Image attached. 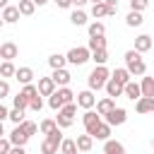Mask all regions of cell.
Returning a JSON list of instances; mask_svg holds the SVG:
<instances>
[{
	"label": "cell",
	"instance_id": "cell-1",
	"mask_svg": "<svg viewBox=\"0 0 154 154\" xmlns=\"http://www.w3.org/2000/svg\"><path fill=\"white\" fill-rule=\"evenodd\" d=\"M125 67L130 70L132 77H144V72H147V63L142 60V53L135 48L125 51Z\"/></svg>",
	"mask_w": 154,
	"mask_h": 154
},
{
	"label": "cell",
	"instance_id": "cell-2",
	"mask_svg": "<svg viewBox=\"0 0 154 154\" xmlns=\"http://www.w3.org/2000/svg\"><path fill=\"white\" fill-rule=\"evenodd\" d=\"M108 79H111V72H108V67H106V65H96V67L89 72V77H87V84H89V89H91V91H99V89H106Z\"/></svg>",
	"mask_w": 154,
	"mask_h": 154
},
{
	"label": "cell",
	"instance_id": "cell-3",
	"mask_svg": "<svg viewBox=\"0 0 154 154\" xmlns=\"http://www.w3.org/2000/svg\"><path fill=\"white\" fill-rule=\"evenodd\" d=\"M63 128H55L51 135H46V140L41 142V154H58L60 144H63Z\"/></svg>",
	"mask_w": 154,
	"mask_h": 154
},
{
	"label": "cell",
	"instance_id": "cell-4",
	"mask_svg": "<svg viewBox=\"0 0 154 154\" xmlns=\"http://www.w3.org/2000/svg\"><path fill=\"white\" fill-rule=\"evenodd\" d=\"M87 60H91L89 46H75V48L67 51V63H70V65H84Z\"/></svg>",
	"mask_w": 154,
	"mask_h": 154
},
{
	"label": "cell",
	"instance_id": "cell-5",
	"mask_svg": "<svg viewBox=\"0 0 154 154\" xmlns=\"http://www.w3.org/2000/svg\"><path fill=\"white\" fill-rule=\"evenodd\" d=\"M75 113H77V103L72 101V103H65L60 111H58V116H55V120H58V125L65 130V128H70L72 123H75Z\"/></svg>",
	"mask_w": 154,
	"mask_h": 154
},
{
	"label": "cell",
	"instance_id": "cell-6",
	"mask_svg": "<svg viewBox=\"0 0 154 154\" xmlns=\"http://www.w3.org/2000/svg\"><path fill=\"white\" fill-rule=\"evenodd\" d=\"M101 118H103V116H101L99 111H91V108H89V111H84V116H82V123H84V130H87L89 135H94V132H96V128H99V125L103 123Z\"/></svg>",
	"mask_w": 154,
	"mask_h": 154
},
{
	"label": "cell",
	"instance_id": "cell-7",
	"mask_svg": "<svg viewBox=\"0 0 154 154\" xmlns=\"http://www.w3.org/2000/svg\"><path fill=\"white\" fill-rule=\"evenodd\" d=\"M77 106H79V108H84V111L94 108V106H96V96H94V91H91V89L79 91V94H77Z\"/></svg>",
	"mask_w": 154,
	"mask_h": 154
},
{
	"label": "cell",
	"instance_id": "cell-8",
	"mask_svg": "<svg viewBox=\"0 0 154 154\" xmlns=\"http://www.w3.org/2000/svg\"><path fill=\"white\" fill-rule=\"evenodd\" d=\"M103 120H106L108 125H123V123L128 120V111H125V108H118V106H116V108H113V111H111L108 116H103Z\"/></svg>",
	"mask_w": 154,
	"mask_h": 154
},
{
	"label": "cell",
	"instance_id": "cell-9",
	"mask_svg": "<svg viewBox=\"0 0 154 154\" xmlns=\"http://www.w3.org/2000/svg\"><path fill=\"white\" fill-rule=\"evenodd\" d=\"M7 137L12 140V144H19V147H24V144L29 142V137H31V135H29V132H26L22 125H14V130H12Z\"/></svg>",
	"mask_w": 154,
	"mask_h": 154
},
{
	"label": "cell",
	"instance_id": "cell-10",
	"mask_svg": "<svg viewBox=\"0 0 154 154\" xmlns=\"http://www.w3.org/2000/svg\"><path fill=\"white\" fill-rule=\"evenodd\" d=\"M135 111H137L140 116L154 113V96H142V99H137V101H135Z\"/></svg>",
	"mask_w": 154,
	"mask_h": 154
},
{
	"label": "cell",
	"instance_id": "cell-11",
	"mask_svg": "<svg viewBox=\"0 0 154 154\" xmlns=\"http://www.w3.org/2000/svg\"><path fill=\"white\" fill-rule=\"evenodd\" d=\"M19 55V48H17V43H12V41H5L2 46H0V58L2 60H14Z\"/></svg>",
	"mask_w": 154,
	"mask_h": 154
},
{
	"label": "cell",
	"instance_id": "cell-12",
	"mask_svg": "<svg viewBox=\"0 0 154 154\" xmlns=\"http://www.w3.org/2000/svg\"><path fill=\"white\" fill-rule=\"evenodd\" d=\"M55 79L53 77H38V91H41V96H51V94H55Z\"/></svg>",
	"mask_w": 154,
	"mask_h": 154
},
{
	"label": "cell",
	"instance_id": "cell-13",
	"mask_svg": "<svg viewBox=\"0 0 154 154\" xmlns=\"http://www.w3.org/2000/svg\"><path fill=\"white\" fill-rule=\"evenodd\" d=\"M19 7L17 5H7V7H2V22L5 24H14V22H19Z\"/></svg>",
	"mask_w": 154,
	"mask_h": 154
},
{
	"label": "cell",
	"instance_id": "cell-14",
	"mask_svg": "<svg viewBox=\"0 0 154 154\" xmlns=\"http://www.w3.org/2000/svg\"><path fill=\"white\" fill-rule=\"evenodd\" d=\"M113 108H116V99H113V96H103V99L96 101V111H99L101 116H108Z\"/></svg>",
	"mask_w": 154,
	"mask_h": 154
},
{
	"label": "cell",
	"instance_id": "cell-15",
	"mask_svg": "<svg viewBox=\"0 0 154 154\" xmlns=\"http://www.w3.org/2000/svg\"><path fill=\"white\" fill-rule=\"evenodd\" d=\"M103 154H125V144L118 140H106L103 142Z\"/></svg>",
	"mask_w": 154,
	"mask_h": 154
},
{
	"label": "cell",
	"instance_id": "cell-16",
	"mask_svg": "<svg viewBox=\"0 0 154 154\" xmlns=\"http://www.w3.org/2000/svg\"><path fill=\"white\" fill-rule=\"evenodd\" d=\"M53 79H55V84L58 87H67L70 84V79H72V75L65 70V67H60V70H53V75H51Z\"/></svg>",
	"mask_w": 154,
	"mask_h": 154
},
{
	"label": "cell",
	"instance_id": "cell-17",
	"mask_svg": "<svg viewBox=\"0 0 154 154\" xmlns=\"http://www.w3.org/2000/svg\"><path fill=\"white\" fill-rule=\"evenodd\" d=\"M149 48H152V36H149V34H140V36L135 38V51L147 53Z\"/></svg>",
	"mask_w": 154,
	"mask_h": 154
},
{
	"label": "cell",
	"instance_id": "cell-18",
	"mask_svg": "<svg viewBox=\"0 0 154 154\" xmlns=\"http://www.w3.org/2000/svg\"><path fill=\"white\" fill-rule=\"evenodd\" d=\"M14 79H17L19 84H31V79H34V70H31V67H17Z\"/></svg>",
	"mask_w": 154,
	"mask_h": 154
},
{
	"label": "cell",
	"instance_id": "cell-19",
	"mask_svg": "<svg viewBox=\"0 0 154 154\" xmlns=\"http://www.w3.org/2000/svg\"><path fill=\"white\" fill-rule=\"evenodd\" d=\"M106 94H108V96H113V99H116V96H123V94H125V87L111 77V79H108V84H106Z\"/></svg>",
	"mask_w": 154,
	"mask_h": 154
},
{
	"label": "cell",
	"instance_id": "cell-20",
	"mask_svg": "<svg viewBox=\"0 0 154 154\" xmlns=\"http://www.w3.org/2000/svg\"><path fill=\"white\" fill-rule=\"evenodd\" d=\"M125 96H128V99H132V101L142 99V87H140L137 82H132V79H130V82L125 84Z\"/></svg>",
	"mask_w": 154,
	"mask_h": 154
},
{
	"label": "cell",
	"instance_id": "cell-21",
	"mask_svg": "<svg viewBox=\"0 0 154 154\" xmlns=\"http://www.w3.org/2000/svg\"><path fill=\"white\" fill-rule=\"evenodd\" d=\"M94 147V135L84 132V135H77V149L79 152H89Z\"/></svg>",
	"mask_w": 154,
	"mask_h": 154
},
{
	"label": "cell",
	"instance_id": "cell-22",
	"mask_svg": "<svg viewBox=\"0 0 154 154\" xmlns=\"http://www.w3.org/2000/svg\"><path fill=\"white\" fill-rule=\"evenodd\" d=\"M111 77H113V79H116V82H120V84H123V87H125V84H128V82H130V77H132V75H130V70H128V67H116V70H113V75H111Z\"/></svg>",
	"mask_w": 154,
	"mask_h": 154
},
{
	"label": "cell",
	"instance_id": "cell-23",
	"mask_svg": "<svg viewBox=\"0 0 154 154\" xmlns=\"http://www.w3.org/2000/svg\"><path fill=\"white\" fill-rule=\"evenodd\" d=\"M48 65H51L53 70H60V67H65V65H67V55L53 53V55H48Z\"/></svg>",
	"mask_w": 154,
	"mask_h": 154
},
{
	"label": "cell",
	"instance_id": "cell-24",
	"mask_svg": "<svg viewBox=\"0 0 154 154\" xmlns=\"http://www.w3.org/2000/svg\"><path fill=\"white\" fill-rule=\"evenodd\" d=\"M19 12H22V17H31L34 12H36V2L34 0H19Z\"/></svg>",
	"mask_w": 154,
	"mask_h": 154
},
{
	"label": "cell",
	"instance_id": "cell-25",
	"mask_svg": "<svg viewBox=\"0 0 154 154\" xmlns=\"http://www.w3.org/2000/svg\"><path fill=\"white\" fill-rule=\"evenodd\" d=\"M38 128H41V132H43V135H51V132H53L55 128H60V125H58V120H55V118H43V120L38 123Z\"/></svg>",
	"mask_w": 154,
	"mask_h": 154
},
{
	"label": "cell",
	"instance_id": "cell-26",
	"mask_svg": "<svg viewBox=\"0 0 154 154\" xmlns=\"http://www.w3.org/2000/svg\"><path fill=\"white\" fill-rule=\"evenodd\" d=\"M111 128H113V125H108V123L103 120V123L96 128V132H94V140H103V142H106V140L111 137Z\"/></svg>",
	"mask_w": 154,
	"mask_h": 154
},
{
	"label": "cell",
	"instance_id": "cell-27",
	"mask_svg": "<svg viewBox=\"0 0 154 154\" xmlns=\"http://www.w3.org/2000/svg\"><path fill=\"white\" fill-rule=\"evenodd\" d=\"M140 87H142V96H154V75L152 77H142Z\"/></svg>",
	"mask_w": 154,
	"mask_h": 154
},
{
	"label": "cell",
	"instance_id": "cell-28",
	"mask_svg": "<svg viewBox=\"0 0 154 154\" xmlns=\"http://www.w3.org/2000/svg\"><path fill=\"white\" fill-rule=\"evenodd\" d=\"M142 12H135V10H130L128 12V17H125V24L128 26H142Z\"/></svg>",
	"mask_w": 154,
	"mask_h": 154
},
{
	"label": "cell",
	"instance_id": "cell-29",
	"mask_svg": "<svg viewBox=\"0 0 154 154\" xmlns=\"http://www.w3.org/2000/svg\"><path fill=\"white\" fill-rule=\"evenodd\" d=\"M0 75H2V79H7V77H14V75H17V67L12 65V60H2V65H0Z\"/></svg>",
	"mask_w": 154,
	"mask_h": 154
},
{
	"label": "cell",
	"instance_id": "cell-30",
	"mask_svg": "<svg viewBox=\"0 0 154 154\" xmlns=\"http://www.w3.org/2000/svg\"><path fill=\"white\" fill-rule=\"evenodd\" d=\"M91 17H96V19L108 17V7H106V2H94V5H91Z\"/></svg>",
	"mask_w": 154,
	"mask_h": 154
},
{
	"label": "cell",
	"instance_id": "cell-31",
	"mask_svg": "<svg viewBox=\"0 0 154 154\" xmlns=\"http://www.w3.org/2000/svg\"><path fill=\"white\" fill-rule=\"evenodd\" d=\"M70 22H72L75 26H84V24H87V12H82V10L77 7V10L70 14Z\"/></svg>",
	"mask_w": 154,
	"mask_h": 154
},
{
	"label": "cell",
	"instance_id": "cell-32",
	"mask_svg": "<svg viewBox=\"0 0 154 154\" xmlns=\"http://www.w3.org/2000/svg\"><path fill=\"white\" fill-rule=\"evenodd\" d=\"M87 29H89V36H103V34H106V24H103V22H99V19H96V22H91Z\"/></svg>",
	"mask_w": 154,
	"mask_h": 154
},
{
	"label": "cell",
	"instance_id": "cell-33",
	"mask_svg": "<svg viewBox=\"0 0 154 154\" xmlns=\"http://www.w3.org/2000/svg\"><path fill=\"white\" fill-rule=\"evenodd\" d=\"M77 140H63L60 144V154H77Z\"/></svg>",
	"mask_w": 154,
	"mask_h": 154
},
{
	"label": "cell",
	"instance_id": "cell-34",
	"mask_svg": "<svg viewBox=\"0 0 154 154\" xmlns=\"http://www.w3.org/2000/svg\"><path fill=\"white\" fill-rule=\"evenodd\" d=\"M48 106H51L53 111H60V108L65 106V101H63V96L58 94V89H55V94H51V96H48Z\"/></svg>",
	"mask_w": 154,
	"mask_h": 154
},
{
	"label": "cell",
	"instance_id": "cell-35",
	"mask_svg": "<svg viewBox=\"0 0 154 154\" xmlns=\"http://www.w3.org/2000/svg\"><path fill=\"white\" fill-rule=\"evenodd\" d=\"M89 51H99V48H106V38L103 36H89Z\"/></svg>",
	"mask_w": 154,
	"mask_h": 154
},
{
	"label": "cell",
	"instance_id": "cell-36",
	"mask_svg": "<svg viewBox=\"0 0 154 154\" xmlns=\"http://www.w3.org/2000/svg\"><path fill=\"white\" fill-rule=\"evenodd\" d=\"M91 60H94L96 65H106V60H108V53H106V48L91 51Z\"/></svg>",
	"mask_w": 154,
	"mask_h": 154
},
{
	"label": "cell",
	"instance_id": "cell-37",
	"mask_svg": "<svg viewBox=\"0 0 154 154\" xmlns=\"http://www.w3.org/2000/svg\"><path fill=\"white\" fill-rule=\"evenodd\" d=\"M22 94H24L29 101H31V99H36V96H41V91H38V84H24Z\"/></svg>",
	"mask_w": 154,
	"mask_h": 154
},
{
	"label": "cell",
	"instance_id": "cell-38",
	"mask_svg": "<svg viewBox=\"0 0 154 154\" xmlns=\"http://www.w3.org/2000/svg\"><path fill=\"white\" fill-rule=\"evenodd\" d=\"M10 120L14 123V125H22L26 118H24V108H12L10 111Z\"/></svg>",
	"mask_w": 154,
	"mask_h": 154
},
{
	"label": "cell",
	"instance_id": "cell-39",
	"mask_svg": "<svg viewBox=\"0 0 154 154\" xmlns=\"http://www.w3.org/2000/svg\"><path fill=\"white\" fill-rule=\"evenodd\" d=\"M58 94L63 96V101H65V103H72V101H75V96H77L70 87H60V89H58Z\"/></svg>",
	"mask_w": 154,
	"mask_h": 154
},
{
	"label": "cell",
	"instance_id": "cell-40",
	"mask_svg": "<svg viewBox=\"0 0 154 154\" xmlns=\"http://www.w3.org/2000/svg\"><path fill=\"white\" fill-rule=\"evenodd\" d=\"M12 103H14V108H24V111H26V108H29V103H31V101H29V99H26V96H24V94H22V91H19V94H17V96H14V99H12Z\"/></svg>",
	"mask_w": 154,
	"mask_h": 154
},
{
	"label": "cell",
	"instance_id": "cell-41",
	"mask_svg": "<svg viewBox=\"0 0 154 154\" xmlns=\"http://www.w3.org/2000/svg\"><path fill=\"white\" fill-rule=\"evenodd\" d=\"M149 7V0H130V10H135V12H144Z\"/></svg>",
	"mask_w": 154,
	"mask_h": 154
},
{
	"label": "cell",
	"instance_id": "cell-42",
	"mask_svg": "<svg viewBox=\"0 0 154 154\" xmlns=\"http://www.w3.org/2000/svg\"><path fill=\"white\" fill-rule=\"evenodd\" d=\"M22 128H24V130H26L29 135H36V132L41 130V128H38V125H36L34 120H24V123H22Z\"/></svg>",
	"mask_w": 154,
	"mask_h": 154
},
{
	"label": "cell",
	"instance_id": "cell-43",
	"mask_svg": "<svg viewBox=\"0 0 154 154\" xmlns=\"http://www.w3.org/2000/svg\"><path fill=\"white\" fill-rule=\"evenodd\" d=\"M14 144H12V140L10 137H2L0 140V154H10V149H12Z\"/></svg>",
	"mask_w": 154,
	"mask_h": 154
},
{
	"label": "cell",
	"instance_id": "cell-44",
	"mask_svg": "<svg viewBox=\"0 0 154 154\" xmlns=\"http://www.w3.org/2000/svg\"><path fill=\"white\" fill-rule=\"evenodd\" d=\"M29 108H31V111H36V113H38V111H41V108H43V99H41V96H36V99H31V103H29Z\"/></svg>",
	"mask_w": 154,
	"mask_h": 154
},
{
	"label": "cell",
	"instance_id": "cell-45",
	"mask_svg": "<svg viewBox=\"0 0 154 154\" xmlns=\"http://www.w3.org/2000/svg\"><path fill=\"white\" fill-rule=\"evenodd\" d=\"M103 2H106V7H108V17L118 12V0H103Z\"/></svg>",
	"mask_w": 154,
	"mask_h": 154
},
{
	"label": "cell",
	"instance_id": "cell-46",
	"mask_svg": "<svg viewBox=\"0 0 154 154\" xmlns=\"http://www.w3.org/2000/svg\"><path fill=\"white\" fill-rule=\"evenodd\" d=\"M7 94H10V82L2 79V82H0V99H5Z\"/></svg>",
	"mask_w": 154,
	"mask_h": 154
},
{
	"label": "cell",
	"instance_id": "cell-47",
	"mask_svg": "<svg viewBox=\"0 0 154 154\" xmlns=\"http://www.w3.org/2000/svg\"><path fill=\"white\" fill-rule=\"evenodd\" d=\"M55 5L60 10H67V7H72V0H55Z\"/></svg>",
	"mask_w": 154,
	"mask_h": 154
},
{
	"label": "cell",
	"instance_id": "cell-48",
	"mask_svg": "<svg viewBox=\"0 0 154 154\" xmlns=\"http://www.w3.org/2000/svg\"><path fill=\"white\" fill-rule=\"evenodd\" d=\"M10 154H26V149H24V147H19V144H14V147L10 149Z\"/></svg>",
	"mask_w": 154,
	"mask_h": 154
},
{
	"label": "cell",
	"instance_id": "cell-49",
	"mask_svg": "<svg viewBox=\"0 0 154 154\" xmlns=\"http://www.w3.org/2000/svg\"><path fill=\"white\" fill-rule=\"evenodd\" d=\"M7 118H10V111L5 106H0V120H7Z\"/></svg>",
	"mask_w": 154,
	"mask_h": 154
},
{
	"label": "cell",
	"instance_id": "cell-50",
	"mask_svg": "<svg viewBox=\"0 0 154 154\" xmlns=\"http://www.w3.org/2000/svg\"><path fill=\"white\" fill-rule=\"evenodd\" d=\"M87 2H89V0H72V5H75V7H82V5H87Z\"/></svg>",
	"mask_w": 154,
	"mask_h": 154
},
{
	"label": "cell",
	"instance_id": "cell-51",
	"mask_svg": "<svg viewBox=\"0 0 154 154\" xmlns=\"http://www.w3.org/2000/svg\"><path fill=\"white\" fill-rule=\"evenodd\" d=\"M34 2H36V5H38V7H43V5H46V2H48V0H34Z\"/></svg>",
	"mask_w": 154,
	"mask_h": 154
},
{
	"label": "cell",
	"instance_id": "cell-52",
	"mask_svg": "<svg viewBox=\"0 0 154 154\" xmlns=\"http://www.w3.org/2000/svg\"><path fill=\"white\" fill-rule=\"evenodd\" d=\"M0 7H7V0H0Z\"/></svg>",
	"mask_w": 154,
	"mask_h": 154
},
{
	"label": "cell",
	"instance_id": "cell-53",
	"mask_svg": "<svg viewBox=\"0 0 154 154\" xmlns=\"http://www.w3.org/2000/svg\"><path fill=\"white\" fill-rule=\"evenodd\" d=\"M94 2H103V0H91V5H94Z\"/></svg>",
	"mask_w": 154,
	"mask_h": 154
},
{
	"label": "cell",
	"instance_id": "cell-54",
	"mask_svg": "<svg viewBox=\"0 0 154 154\" xmlns=\"http://www.w3.org/2000/svg\"><path fill=\"white\" fill-rule=\"evenodd\" d=\"M152 147H154V137H152Z\"/></svg>",
	"mask_w": 154,
	"mask_h": 154
}]
</instances>
